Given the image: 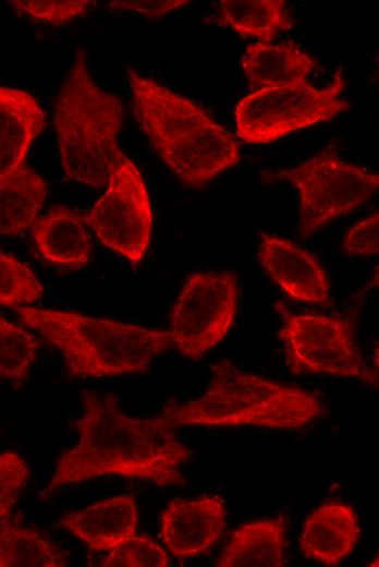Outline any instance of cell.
Instances as JSON below:
<instances>
[{"label": "cell", "mask_w": 379, "mask_h": 567, "mask_svg": "<svg viewBox=\"0 0 379 567\" xmlns=\"http://www.w3.org/2000/svg\"><path fill=\"white\" fill-rule=\"evenodd\" d=\"M83 415L76 421L78 444L65 451L42 491L101 475L149 480L159 486L184 485L180 467L191 458L157 419H133L108 394L83 391Z\"/></svg>", "instance_id": "6da1fadb"}, {"label": "cell", "mask_w": 379, "mask_h": 567, "mask_svg": "<svg viewBox=\"0 0 379 567\" xmlns=\"http://www.w3.org/2000/svg\"><path fill=\"white\" fill-rule=\"evenodd\" d=\"M359 534L354 508L329 500L306 518L298 546L305 556L326 566H337L352 553Z\"/></svg>", "instance_id": "4fadbf2b"}, {"label": "cell", "mask_w": 379, "mask_h": 567, "mask_svg": "<svg viewBox=\"0 0 379 567\" xmlns=\"http://www.w3.org/2000/svg\"><path fill=\"white\" fill-rule=\"evenodd\" d=\"M322 411L315 394L246 373L223 359L212 365V377L200 398L174 407L157 420L169 430L186 425L298 430Z\"/></svg>", "instance_id": "3957f363"}, {"label": "cell", "mask_w": 379, "mask_h": 567, "mask_svg": "<svg viewBox=\"0 0 379 567\" xmlns=\"http://www.w3.org/2000/svg\"><path fill=\"white\" fill-rule=\"evenodd\" d=\"M123 120L119 98L93 81L85 53L76 51L54 105L61 164L66 180L107 188L125 158L118 145Z\"/></svg>", "instance_id": "5b68a950"}, {"label": "cell", "mask_w": 379, "mask_h": 567, "mask_svg": "<svg viewBox=\"0 0 379 567\" xmlns=\"http://www.w3.org/2000/svg\"><path fill=\"white\" fill-rule=\"evenodd\" d=\"M237 278L232 273H195L184 282L171 313L175 349L200 359L230 330L237 307Z\"/></svg>", "instance_id": "9c48e42d"}, {"label": "cell", "mask_w": 379, "mask_h": 567, "mask_svg": "<svg viewBox=\"0 0 379 567\" xmlns=\"http://www.w3.org/2000/svg\"><path fill=\"white\" fill-rule=\"evenodd\" d=\"M1 567H64L60 551L37 531L0 521Z\"/></svg>", "instance_id": "44dd1931"}, {"label": "cell", "mask_w": 379, "mask_h": 567, "mask_svg": "<svg viewBox=\"0 0 379 567\" xmlns=\"http://www.w3.org/2000/svg\"><path fill=\"white\" fill-rule=\"evenodd\" d=\"M137 521L135 499L124 494L69 514L59 524L82 540L90 551H108L135 536Z\"/></svg>", "instance_id": "5bb4252c"}, {"label": "cell", "mask_w": 379, "mask_h": 567, "mask_svg": "<svg viewBox=\"0 0 379 567\" xmlns=\"http://www.w3.org/2000/svg\"><path fill=\"white\" fill-rule=\"evenodd\" d=\"M217 21L242 37L262 43H270L294 24L284 0H223L218 8Z\"/></svg>", "instance_id": "ffe728a7"}, {"label": "cell", "mask_w": 379, "mask_h": 567, "mask_svg": "<svg viewBox=\"0 0 379 567\" xmlns=\"http://www.w3.org/2000/svg\"><path fill=\"white\" fill-rule=\"evenodd\" d=\"M369 566H371V567H379V554L377 555L376 558H374V559L369 563Z\"/></svg>", "instance_id": "4dcf8cb0"}, {"label": "cell", "mask_w": 379, "mask_h": 567, "mask_svg": "<svg viewBox=\"0 0 379 567\" xmlns=\"http://www.w3.org/2000/svg\"><path fill=\"white\" fill-rule=\"evenodd\" d=\"M13 309L24 324L61 352L74 376L145 372L157 355L173 346L170 329H149L75 312Z\"/></svg>", "instance_id": "277c9868"}, {"label": "cell", "mask_w": 379, "mask_h": 567, "mask_svg": "<svg viewBox=\"0 0 379 567\" xmlns=\"http://www.w3.org/2000/svg\"><path fill=\"white\" fill-rule=\"evenodd\" d=\"M371 284H372V286L379 288V268L376 270V273L372 277Z\"/></svg>", "instance_id": "f546056e"}, {"label": "cell", "mask_w": 379, "mask_h": 567, "mask_svg": "<svg viewBox=\"0 0 379 567\" xmlns=\"http://www.w3.org/2000/svg\"><path fill=\"white\" fill-rule=\"evenodd\" d=\"M8 3L19 13L53 26H61L84 15L95 2L89 0H17L8 1Z\"/></svg>", "instance_id": "d4e9b609"}, {"label": "cell", "mask_w": 379, "mask_h": 567, "mask_svg": "<svg viewBox=\"0 0 379 567\" xmlns=\"http://www.w3.org/2000/svg\"><path fill=\"white\" fill-rule=\"evenodd\" d=\"M278 338L284 347L285 364L293 374H328L359 378L374 386L354 336L352 316L296 314L282 303Z\"/></svg>", "instance_id": "ba28073f"}, {"label": "cell", "mask_w": 379, "mask_h": 567, "mask_svg": "<svg viewBox=\"0 0 379 567\" xmlns=\"http://www.w3.org/2000/svg\"><path fill=\"white\" fill-rule=\"evenodd\" d=\"M188 3L190 1L186 0L110 1L108 7L115 10L133 11L150 17H161Z\"/></svg>", "instance_id": "83f0119b"}, {"label": "cell", "mask_w": 379, "mask_h": 567, "mask_svg": "<svg viewBox=\"0 0 379 567\" xmlns=\"http://www.w3.org/2000/svg\"><path fill=\"white\" fill-rule=\"evenodd\" d=\"M127 77L135 119L183 183L199 188L240 162L233 135L198 105L132 69Z\"/></svg>", "instance_id": "7a4b0ae2"}, {"label": "cell", "mask_w": 379, "mask_h": 567, "mask_svg": "<svg viewBox=\"0 0 379 567\" xmlns=\"http://www.w3.org/2000/svg\"><path fill=\"white\" fill-rule=\"evenodd\" d=\"M241 64L256 91L305 83L317 68L314 57L294 45L262 41L246 46Z\"/></svg>", "instance_id": "2e32d148"}, {"label": "cell", "mask_w": 379, "mask_h": 567, "mask_svg": "<svg viewBox=\"0 0 379 567\" xmlns=\"http://www.w3.org/2000/svg\"><path fill=\"white\" fill-rule=\"evenodd\" d=\"M84 218L103 245L133 265L144 258L150 242L151 205L140 171L126 156Z\"/></svg>", "instance_id": "30bf717a"}, {"label": "cell", "mask_w": 379, "mask_h": 567, "mask_svg": "<svg viewBox=\"0 0 379 567\" xmlns=\"http://www.w3.org/2000/svg\"><path fill=\"white\" fill-rule=\"evenodd\" d=\"M345 86L338 71L317 88L307 82L257 89L236 106L237 136L247 144H270L292 132L332 119L349 108L340 95Z\"/></svg>", "instance_id": "52a82bcc"}, {"label": "cell", "mask_w": 379, "mask_h": 567, "mask_svg": "<svg viewBox=\"0 0 379 567\" xmlns=\"http://www.w3.org/2000/svg\"><path fill=\"white\" fill-rule=\"evenodd\" d=\"M261 178L288 182L296 190L303 239L358 208L379 190V172L343 160L332 146L296 166L264 171Z\"/></svg>", "instance_id": "8992f818"}, {"label": "cell", "mask_w": 379, "mask_h": 567, "mask_svg": "<svg viewBox=\"0 0 379 567\" xmlns=\"http://www.w3.org/2000/svg\"><path fill=\"white\" fill-rule=\"evenodd\" d=\"M225 527L223 499L218 495L171 500L160 517V539L178 558L206 553Z\"/></svg>", "instance_id": "8fae6325"}, {"label": "cell", "mask_w": 379, "mask_h": 567, "mask_svg": "<svg viewBox=\"0 0 379 567\" xmlns=\"http://www.w3.org/2000/svg\"><path fill=\"white\" fill-rule=\"evenodd\" d=\"M288 526L284 516L240 526L216 562L218 567H282L286 564Z\"/></svg>", "instance_id": "ac0fdd59"}, {"label": "cell", "mask_w": 379, "mask_h": 567, "mask_svg": "<svg viewBox=\"0 0 379 567\" xmlns=\"http://www.w3.org/2000/svg\"><path fill=\"white\" fill-rule=\"evenodd\" d=\"M30 228L35 245L46 261L71 269H80L88 262L91 242L87 224L76 212L57 205L37 217Z\"/></svg>", "instance_id": "9a60e30c"}, {"label": "cell", "mask_w": 379, "mask_h": 567, "mask_svg": "<svg viewBox=\"0 0 379 567\" xmlns=\"http://www.w3.org/2000/svg\"><path fill=\"white\" fill-rule=\"evenodd\" d=\"M349 254H379V212L353 226L342 242Z\"/></svg>", "instance_id": "4316f807"}, {"label": "cell", "mask_w": 379, "mask_h": 567, "mask_svg": "<svg viewBox=\"0 0 379 567\" xmlns=\"http://www.w3.org/2000/svg\"><path fill=\"white\" fill-rule=\"evenodd\" d=\"M45 128V113L28 93L0 87V172L24 164L27 150Z\"/></svg>", "instance_id": "e0dca14e"}, {"label": "cell", "mask_w": 379, "mask_h": 567, "mask_svg": "<svg viewBox=\"0 0 379 567\" xmlns=\"http://www.w3.org/2000/svg\"><path fill=\"white\" fill-rule=\"evenodd\" d=\"M374 386L379 387V342L374 351V371H372Z\"/></svg>", "instance_id": "f1b7e54d"}, {"label": "cell", "mask_w": 379, "mask_h": 567, "mask_svg": "<svg viewBox=\"0 0 379 567\" xmlns=\"http://www.w3.org/2000/svg\"><path fill=\"white\" fill-rule=\"evenodd\" d=\"M35 336L0 316V375L21 383L36 359Z\"/></svg>", "instance_id": "7402d4cb"}, {"label": "cell", "mask_w": 379, "mask_h": 567, "mask_svg": "<svg viewBox=\"0 0 379 567\" xmlns=\"http://www.w3.org/2000/svg\"><path fill=\"white\" fill-rule=\"evenodd\" d=\"M47 196V184L25 164L0 172V232L16 236L32 227Z\"/></svg>", "instance_id": "d6986e66"}, {"label": "cell", "mask_w": 379, "mask_h": 567, "mask_svg": "<svg viewBox=\"0 0 379 567\" xmlns=\"http://www.w3.org/2000/svg\"><path fill=\"white\" fill-rule=\"evenodd\" d=\"M259 236V262L283 291L308 304L329 302L330 281L314 255L290 240L266 232Z\"/></svg>", "instance_id": "7c38bea8"}, {"label": "cell", "mask_w": 379, "mask_h": 567, "mask_svg": "<svg viewBox=\"0 0 379 567\" xmlns=\"http://www.w3.org/2000/svg\"><path fill=\"white\" fill-rule=\"evenodd\" d=\"M167 553L148 536H133L111 550L103 567H167Z\"/></svg>", "instance_id": "cb8c5ba5"}, {"label": "cell", "mask_w": 379, "mask_h": 567, "mask_svg": "<svg viewBox=\"0 0 379 567\" xmlns=\"http://www.w3.org/2000/svg\"><path fill=\"white\" fill-rule=\"evenodd\" d=\"M44 289L33 272L14 256L0 252V303L21 306L40 299Z\"/></svg>", "instance_id": "603a6c76"}, {"label": "cell", "mask_w": 379, "mask_h": 567, "mask_svg": "<svg viewBox=\"0 0 379 567\" xmlns=\"http://www.w3.org/2000/svg\"><path fill=\"white\" fill-rule=\"evenodd\" d=\"M28 480L24 459L14 451L0 455V521L8 520L21 490Z\"/></svg>", "instance_id": "484cf974"}]
</instances>
